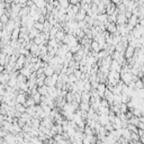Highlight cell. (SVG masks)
<instances>
[{
    "mask_svg": "<svg viewBox=\"0 0 144 144\" xmlns=\"http://www.w3.org/2000/svg\"><path fill=\"white\" fill-rule=\"evenodd\" d=\"M27 93H18V96L16 98V101L17 104H20V105H25L26 101H27Z\"/></svg>",
    "mask_w": 144,
    "mask_h": 144,
    "instance_id": "obj_1",
    "label": "cell"
},
{
    "mask_svg": "<svg viewBox=\"0 0 144 144\" xmlns=\"http://www.w3.org/2000/svg\"><path fill=\"white\" fill-rule=\"evenodd\" d=\"M128 24V19L125 16V14H119L117 17V23L116 25H127Z\"/></svg>",
    "mask_w": 144,
    "mask_h": 144,
    "instance_id": "obj_2",
    "label": "cell"
},
{
    "mask_svg": "<svg viewBox=\"0 0 144 144\" xmlns=\"http://www.w3.org/2000/svg\"><path fill=\"white\" fill-rule=\"evenodd\" d=\"M123 70V67L120 65V64L117 62V61H113L112 65H110V71H114V72H118V73H120Z\"/></svg>",
    "mask_w": 144,
    "mask_h": 144,
    "instance_id": "obj_3",
    "label": "cell"
},
{
    "mask_svg": "<svg viewBox=\"0 0 144 144\" xmlns=\"http://www.w3.org/2000/svg\"><path fill=\"white\" fill-rule=\"evenodd\" d=\"M116 9H117V6H116V5H114L113 1H112L110 5H108L107 7H106V14H107L108 16H112V15L115 14Z\"/></svg>",
    "mask_w": 144,
    "mask_h": 144,
    "instance_id": "obj_4",
    "label": "cell"
},
{
    "mask_svg": "<svg viewBox=\"0 0 144 144\" xmlns=\"http://www.w3.org/2000/svg\"><path fill=\"white\" fill-rule=\"evenodd\" d=\"M105 26L107 28V32H109L110 34H115L117 32V25L114 24V23H107Z\"/></svg>",
    "mask_w": 144,
    "mask_h": 144,
    "instance_id": "obj_5",
    "label": "cell"
},
{
    "mask_svg": "<svg viewBox=\"0 0 144 144\" xmlns=\"http://www.w3.org/2000/svg\"><path fill=\"white\" fill-rule=\"evenodd\" d=\"M100 51H103V48H101V46L99 45V43L96 41H92V43H91V52L93 53H96V54H98Z\"/></svg>",
    "mask_w": 144,
    "mask_h": 144,
    "instance_id": "obj_6",
    "label": "cell"
},
{
    "mask_svg": "<svg viewBox=\"0 0 144 144\" xmlns=\"http://www.w3.org/2000/svg\"><path fill=\"white\" fill-rule=\"evenodd\" d=\"M9 80H10L9 73H1L0 74V83H1V85H8Z\"/></svg>",
    "mask_w": 144,
    "mask_h": 144,
    "instance_id": "obj_7",
    "label": "cell"
},
{
    "mask_svg": "<svg viewBox=\"0 0 144 144\" xmlns=\"http://www.w3.org/2000/svg\"><path fill=\"white\" fill-rule=\"evenodd\" d=\"M134 53H135V48L133 47H131V46H128L126 48V51H125V59L128 60V59H132L134 56Z\"/></svg>",
    "mask_w": 144,
    "mask_h": 144,
    "instance_id": "obj_8",
    "label": "cell"
},
{
    "mask_svg": "<svg viewBox=\"0 0 144 144\" xmlns=\"http://www.w3.org/2000/svg\"><path fill=\"white\" fill-rule=\"evenodd\" d=\"M81 99H82L81 103H89V104H90V99H91V93H90V92H87V91L81 92Z\"/></svg>",
    "mask_w": 144,
    "mask_h": 144,
    "instance_id": "obj_9",
    "label": "cell"
},
{
    "mask_svg": "<svg viewBox=\"0 0 144 144\" xmlns=\"http://www.w3.org/2000/svg\"><path fill=\"white\" fill-rule=\"evenodd\" d=\"M58 82H62V83H64V85H67V83L69 82V75H68L67 73L61 72V73L59 74V81Z\"/></svg>",
    "mask_w": 144,
    "mask_h": 144,
    "instance_id": "obj_10",
    "label": "cell"
},
{
    "mask_svg": "<svg viewBox=\"0 0 144 144\" xmlns=\"http://www.w3.org/2000/svg\"><path fill=\"white\" fill-rule=\"evenodd\" d=\"M137 24H140V19H139V17H137V16H135V15H133L131 19H128V25L133 26V27L135 28V26L137 25Z\"/></svg>",
    "mask_w": 144,
    "mask_h": 144,
    "instance_id": "obj_11",
    "label": "cell"
},
{
    "mask_svg": "<svg viewBox=\"0 0 144 144\" xmlns=\"http://www.w3.org/2000/svg\"><path fill=\"white\" fill-rule=\"evenodd\" d=\"M99 123L103 125V126H106L109 123V116L108 115H101L99 116Z\"/></svg>",
    "mask_w": 144,
    "mask_h": 144,
    "instance_id": "obj_12",
    "label": "cell"
},
{
    "mask_svg": "<svg viewBox=\"0 0 144 144\" xmlns=\"http://www.w3.org/2000/svg\"><path fill=\"white\" fill-rule=\"evenodd\" d=\"M34 3H35L38 9H42V8H44V7H46L47 1H44V0H34Z\"/></svg>",
    "mask_w": 144,
    "mask_h": 144,
    "instance_id": "obj_13",
    "label": "cell"
},
{
    "mask_svg": "<svg viewBox=\"0 0 144 144\" xmlns=\"http://www.w3.org/2000/svg\"><path fill=\"white\" fill-rule=\"evenodd\" d=\"M40 34H41V32H38L37 29H35V28H33L31 32H29V38H31V41H33V40H35L37 36H40Z\"/></svg>",
    "mask_w": 144,
    "mask_h": 144,
    "instance_id": "obj_14",
    "label": "cell"
},
{
    "mask_svg": "<svg viewBox=\"0 0 144 144\" xmlns=\"http://www.w3.org/2000/svg\"><path fill=\"white\" fill-rule=\"evenodd\" d=\"M35 105H36V103H35V100H34V98L32 96H29L27 98V101H26V104L24 106L26 108H28V107H33V106H35Z\"/></svg>",
    "mask_w": 144,
    "mask_h": 144,
    "instance_id": "obj_15",
    "label": "cell"
},
{
    "mask_svg": "<svg viewBox=\"0 0 144 144\" xmlns=\"http://www.w3.org/2000/svg\"><path fill=\"white\" fill-rule=\"evenodd\" d=\"M122 104V95H114V105L120 106Z\"/></svg>",
    "mask_w": 144,
    "mask_h": 144,
    "instance_id": "obj_16",
    "label": "cell"
},
{
    "mask_svg": "<svg viewBox=\"0 0 144 144\" xmlns=\"http://www.w3.org/2000/svg\"><path fill=\"white\" fill-rule=\"evenodd\" d=\"M85 134H86L87 137H91V136L96 135V134H95V131H93L90 126H86V128H85Z\"/></svg>",
    "mask_w": 144,
    "mask_h": 144,
    "instance_id": "obj_17",
    "label": "cell"
},
{
    "mask_svg": "<svg viewBox=\"0 0 144 144\" xmlns=\"http://www.w3.org/2000/svg\"><path fill=\"white\" fill-rule=\"evenodd\" d=\"M48 89H50V87H47V86H43V87H41V88H38V92L42 95V96H47L48 95Z\"/></svg>",
    "mask_w": 144,
    "mask_h": 144,
    "instance_id": "obj_18",
    "label": "cell"
},
{
    "mask_svg": "<svg viewBox=\"0 0 144 144\" xmlns=\"http://www.w3.org/2000/svg\"><path fill=\"white\" fill-rule=\"evenodd\" d=\"M90 108H91V106H90L89 103H80V107H79V109H81V110L89 112Z\"/></svg>",
    "mask_w": 144,
    "mask_h": 144,
    "instance_id": "obj_19",
    "label": "cell"
},
{
    "mask_svg": "<svg viewBox=\"0 0 144 144\" xmlns=\"http://www.w3.org/2000/svg\"><path fill=\"white\" fill-rule=\"evenodd\" d=\"M20 73H21L23 75H25V77L27 78V79H29V78H31V75H32L33 72H32V70H29V69H26V68H23V69L20 70Z\"/></svg>",
    "mask_w": 144,
    "mask_h": 144,
    "instance_id": "obj_20",
    "label": "cell"
},
{
    "mask_svg": "<svg viewBox=\"0 0 144 144\" xmlns=\"http://www.w3.org/2000/svg\"><path fill=\"white\" fill-rule=\"evenodd\" d=\"M140 123H141V122H140V117H136V116H133L130 120H128V124L134 125V126H139Z\"/></svg>",
    "mask_w": 144,
    "mask_h": 144,
    "instance_id": "obj_21",
    "label": "cell"
},
{
    "mask_svg": "<svg viewBox=\"0 0 144 144\" xmlns=\"http://www.w3.org/2000/svg\"><path fill=\"white\" fill-rule=\"evenodd\" d=\"M26 113L28 114V115H31L32 117H34L36 115V105L35 106H33V107H28V108H26Z\"/></svg>",
    "mask_w": 144,
    "mask_h": 144,
    "instance_id": "obj_22",
    "label": "cell"
},
{
    "mask_svg": "<svg viewBox=\"0 0 144 144\" xmlns=\"http://www.w3.org/2000/svg\"><path fill=\"white\" fill-rule=\"evenodd\" d=\"M54 73H55V71H54V69H53V67H51V65L45 69V75H46V77H50L51 78Z\"/></svg>",
    "mask_w": 144,
    "mask_h": 144,
    "instance_id": "obj_23",
    "label": "cell"
},
{
    "mask_svg": "<svg viewBox=\"0 0 144 144\" xmlns=\"http://www.w3.org/2000/svg\"><path fill=\"white\" fill-rule=\"evenodd\" d=\"M132 100V97H130L127 93H122V103L123 104H128Z\"/></svg>",
    "mask_w": 144,
    "mask_h": 144,
    "instance_id": "obj_24",
    "label": "cell"
},
{
    "mask_svg": "<svg viewBox=\"0 0 144 144\" xmlns=\"http://www.w3.org/2000/svg\"><path fill=\"white\" fill-rule=\"evenodd\" d=\"M20 118H21V119H24L25 122H26V124H27V123H31V120L33 119V117H32L31 115H28L27 113H24V114L21 115Z\"/></svg>",
    "mask_w": 144,
    "mask_h": 144,
    "instance_id": "obj_25",
    "label": "cell"
},
{
    "mask_svg": "<svg viewBox=\"0 0 144 144\" xmlns=\"http://www.w3.org/2000/svg\"><path fill=\"white\" fill-rule=\"evenodd\" d=\"M69 6H70V1H68V0H60V7H61V8L68 9Z\"/></svg>",
    "mask_w": 144,
    "mask_h": 144,
    "instance_id": "obj_26",
    "label": "cell"
},
{
    "mask_svg": "<svg viewBox=\"0 0 144 144\" xmlns=\"http://www.w3.org/2000/svg\"><path fill=\"white\" fill-rule=\"evenodd\" d=\"M65 99H67V103L72 104V103L74 101V95L69 91V93H68V95H67V97H65Z\"/></svg>",
    "mask_w": 144,
    "mask_h": 144,
    "instance_id": "obj_27",
    "label": "cell"
},
{
    "mask_svg": "<svg viewBox=\"0 0 144 144\" xmlns=\"http://www.w3.org/2000/svg\"><path fill=\"white\" fill-rule=\"evenodd\" d=\"M135 88H136V90L144 89V83L142 81V79H140V80H137V81L135 82Z\"/></svg>",
    "mask_w": 144,
    "mask_h": 144,
    "instance_id": "obj_28",
    "label": "cell"
},
{
    "mask_svg": "<svg viewBox=\"0 0 144 144\" xmlns=\"http://www.w3.org/2000/svg\"><path fill=\"white\" fill-rule=\"evenodd\" d=\"M119 109H120V113L122 114H127L130 112V109H128V106L126 104H122L119 106Z\"/></svg>",
    "mask_w": 144,
    "mask_h": 144,
    "instance_id": "obj_29",
    "label": "cell"
},
{
    "mask_svg": "<svg viewBox=\"0 0 144 144\" xmlns=\"http://www.w3.org/2000/svg\"><path fill=\"white\" fill-rule=\"evenodd\" d=\"M59 29H56L55 27H52L51 32H50V36H51V40H56V34H58Z\"/></svg>",
    "mask_w": 144,
    "mask_h": 144,
    "instance_id": "obj_30",
    "label": "cell"
},
{
    "mask_svg": "<svg viewBox=\"0 0 144 144\" xmlns=\"http://www.w3.org/2000/svg\"><path fill=\"white\" fill-rule=\"evenodd\" d=\"M16 110L17 112H19V113H21V114H24V113H26V107L24 105H20V104H17L16 105Z\"/></svg>",
    "mask_w": 144,
    "mask_h": 144,
    "instance_id": "obj_31",
    "label": "cell"
},
{
    "mask_svg": "<svg viewBox=\"0 0 144 144\" xmlns=\"http://www.w3.org/2000/svg\"><path fill=\"white\" fill-rule=\"evenodd\" d=\"M18 85V81H17V79L16 78H10V80L8 82V86L11 87V88H14V87H16Z\"/></svg>",
    "mask_w": 144,
    "mask_h": 144,
    "instance_id": "obj_32",
    "label": "cell"
},
{
    "mask_svg": "<svg viewBox=\"0 0 144 144\" xmlns=\"http://www.w3.org/2000/svg\"><path fill=\"white\" fill-rule=\"evenodd\" d=\"M127 130L130 131L131 133H139V128H137V126H134V125H131V124H128Z\"/></svg>",
    "mask_w": 144,
    "mask_h": 144,
    "instance_id": "obj_33",
    "label": "cell"
},
{
    "mask_svg": "<svg viewBox=\"0 0 144 144\" xmlns=\"http://www.w3.org/2000/svg\"><path fill=\"white\" fill-rule=\"evenodd\" d=\"M34 28L37 29V31H38V32H41V33H42V32H43V29H44V25L37 21V23H35V25H34Z\"/></svg>",
    "mask_w": 144,
    "mask_h": 144,
    "instance_id": "obj_34",
    "label": "cell"
},
{
    "mask_svg": "<svg viewBox=\"0 0 144 144\" xmlns=\"http://www.w3.org/2000/svg\"><path fill=\"white\" fill-rule=\"evenodd\" d=\"M117 9H118V11H119V14H125L127 11V8L125 7L124 5H123V2L120 3L119 6H117Z\"/></svg>",
    "mask_w": 144,
    "mask_h": 144,
    "instance_id": "obj_35",
    "label": "cell"
},
{
    "mask_svg": "<svg viewBox=\"0 0 144 144\" xmlns=\"http://www.w3.org/2000/svg\"><path fill=\"white\" fill-rule=\"evenodd\" d=\"M100 107H105V108H110V105H109V103L107 100L105 99H101V104H100Z\"/></svg>",
    "mask_w": 144,
    "mask_h": 144,
    "instance_id": "obj_36",
    "label": "cell"
},
{
    "mask_svg": "<svg viewBox=\"0 0 144 144\" xmlns=\"http://www.w3.org/2000/svg\"><path fill=\"white\" fill-rule=\"evenodd\" d=\"M74 101H77V103H79V104L82 101V99H81V92L74 93Z\"/></svg>",
    "mask_w": 144,
    "mask_h": 144,
    "instance_id": "obj_37",
    "label": "cell"
},
{
    "mask_svg": "<svg viewBox=\"0 0 144 144\" xmlns=\"http://www.w3.org/2000/svg\"><path fill=\"white\" fill-rule=\"evenodd\" d=\"M7 135H8V132L2 130V128H0V139H5Z\"/></svg>",
    "mask_w": 144,
    "mask_h": 144,
    "instance_id": "obj_38",
    "label": "cell"
},
{
    "mask_svg": "<svg viewBox=\"0 0 144 144\" xmlns=\"http://www.w3.org/2000/svg\"><path fill=\"white\" fill-rule=\"evenodd\" d=\"M118 117L120 118V120H122L123 123H126V122H128V119H127V116H126V114H120V115H119Z\"/></svg>",
    "mask_w": 144,
    "mask_h": 144,
    "instance_id": "obj_39",
    "label": "cell"
},
{
    "mask_svg": "<svg viewBox=\"0 0 144 144\" xmlns=\"http://www.w3.org/2000/svg\"><path fill=\"white\" fill-rule=\"evenodd\" d=\"M74 75H75V77H77V78L79 79V80H80L81 77H82V72H81L80 70H75V72H74Z\"/></svg>",
    "mask_w": 144,
    "mask_h": 144,
    "instance_id": "obj_40",
    "label": "cell"
},
{
    "mask_svg": "<svg viewBox=\"0 0 144 144\" xmlns=\"http://www.w3.org/2000/svg\"><path fill=\"white\" fill-rule=\"evenodd\" d=\"M125 16H126L127 19H131L132 16H133V13H132V10H127L126 13H125Z\"/></svg>",
    "mask_w": 144,
    "mask_h": 144,
    "instance_id": "obj_41",
    "label": "cell"
},
{
    "mask_svg": "<svg viewBox=\"0 0 144 144\" xmlns=\"http://www.w3.org/2000/svg\"><path fill=\"white\" fill-rule=\"evenodd\" d=\"M126 116H127V119L130 120V119H131V118H132V117H133L134 115H133V113H132V112H128V113L126 114Z\"/></svg>",
    "mask_w": 144,
    "mask_h": 144,
    "instance_id": "obj_42",
    "label": "cell"
},
{
    "mask_svg": "<svg viewBox=\"0 0 144 144\" xmlns=\"http://www.w3.org/2000/svg\"><path fill=\"white\" fill-rule=\"evenodd\" d=\"M83 144H92V143L90 142V139L89 137H86L85 140H83Z\"/></svg>",
    "mask_w": 144,
    "mask_h": 144,
    "instance_id": "obj_43",
    "label": "cell"
},
{
    "mask_svg": "<svg viewBox=\"0 0 144 144\" xmlns=\"http://www.w3.org/2000/svg\"><path fill=\"white\" fill-rule=\"evenodd\" d=\"M0 144H9L5 139H0Z\"/></svg>",
    "mask_w": 144,
    "mask_h": 144,
    "instance_id": "obj_44",
    "label": "cell"
},
{
    "mask_svg": "<svg viewBox=\"0 0 144 144\" xmlns=\"http://www.w3.org/2000/svg\"><path fill=\"white\" fill-rule=\"evenodd\" d=\"M141 142L144 144V136H142V137H141Z\"/></svg>",
    "mask_w": 144,
    "mask_h": 144,
    "instance_id": "obj_45",
    "label": "cell"
},
{
    "mask_svg": "<svg viewBox=\"0 0 144 144\" xmlns=\"http://www.w3.org/2000/svg\"><path fill=\"white\" fill-rule=\"evenodd\" d=\"M142 81H143V83H144V78H143V79H142Z\"/></svg>",
    "mask_w": 144,
    "mask_h": 144,
    "instance_id": "obj_46",
    "label": "cell"
}]
</instances>
